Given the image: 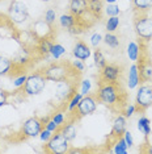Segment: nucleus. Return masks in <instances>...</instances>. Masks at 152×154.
<instances>
[{
	"instance_id": "obj_49",
	"label": "nucleus",
	"mask_w": 152,
	"mask_h": 154,
	"mask_svg": "<svg viewBox=\"0 0 152 154\" xmlns=\"http://www.w3.org/2000/svg\"><path fill=\"white\" fill-rule=\"evenodd\" d=\"M129 2H131V0H129Z\"/></svg>"
},
{
	"instance_id": "obj_28",
	"label": "nucleus",
	"mask_w": 152,
	"mask_h": 154,
	"mask_svg": "<svg viewBox=\"0 0 152 154\" xmlns=\"http://www.w3.org/2000/svg\"><path fill=\"white\" fill-rule=\"evenodd\" d=\"M102 42L110 49H118L121 46L119 37L117 36L115 33H113V32H106V34L104 36Z\"/></svg>"
},
{
	"instance_id": "obj_24",
	"label": "nucleus",
	"mask_w": 152,
	"mask_h": 154,
	"mask_svg": "<svg viewBox=\"0 0 152 154\" xmlns=\"http://www.w3.org/2000/svg\"><path fill=\"white\" fill-rule=\"evenodd\" d=\"M136 128L144 137H150V134L152 133V129H151V120L148 119L147 116H142L138 119V122H136Z\"/></svg>"
},
{
	"instance_id": "obj_41",
	"label": "nucleus",
	"mask_w": 152,
	"mask_h": 154,
	"mask_svg": "<svg viewBox=\"0 0 152 154\" xmlns=\"http://www.w3.org/2000/svg\"><path fill=\"white\" fill-rule=\"evenodd\" d=\"M54 133L53 132H50L49 129H46V128H43L42 131H41V133L38 134V138H39V141L42 142V143H46L51 138V136H53Z\"/></svg>"
},
{
	"instance_id": "obj_36",
	"label": "nucleus",
	"mask_w": 152,
	"mask_h": 154,
	"mask_svg": "<svg viewBox=\"0 0 152 154\" xmlns=\"http://www.w3.org/2000/svg\"><path fill=\"white\" fill-rule=\"evenodd\" d=\"M104 12L108 17L112 16H119L121 15V8L115 4H106V7H104Z\"/></svg>"
},
{
	"instance_id": "obj_33",
	"label": "nucleus",
	"mask_w": 152,
	"mask_h": 154,
	"mask_svg": "<svg viewBox=\"0 0 152 154\" xmlns=\"http://www.w3.org/2000/svg\"><path fill=\"white\" fill-rule=\"evenodd\" d=\"M43 20L50 25H54L58 21V13L54 8H47L43 13Z\"/></svg>"
},
{
	"instance_id": "obj_25",
	"label": "nucleus",
	"mask_w": 152,
	"mask_h": 154,
	"mask_svg": "<svg viewBox=\"0 0 152 154\" xmlns=\"http://www.w3.org/2000/svg\"><path fill=\"white\" fill-rule=\"evenodd\" d=\"M88 12L93 17H101L104 12V0H88Z\"/></svg>"
},
{
	"instance_id": "obj_31",
	"label": "nucleus",
	"mask_w": 152,
	"mask_h": 154,
	"mask_svg": "<svg viewBox=\"0 0 152 154\" xmlns=\"http://www.w3.org/2000/svg\"><path fill=\"white\" fill-rule=\"evenodd\" d=\"M121 25V20H119V16H112L106 20V24H105V29L106 32H115L117 29L119 28Z\"/></svg>"
},
{
	"instance_id": "obj_9",
	"label": "nucleus",
	"mask_w": 152,
	"mask_h": 154,
	"mask_svg": "<svg viewBox=\"0 0 152 154\" xmlns=\"http://www.w3.org/2000/svg\"><path fill=\"white\" fill-rule=\"evenodd\" d=\"M97 107H98V99L96 95L89 94V95L83 96L77 108H76V111H75L76 119H81V117H85V116H89V115L95 113Z\"/></svg>"
},
{
	"instance_id": "obj_17",
	"label": "nucleus",
	"mask_w": 152,
	"mask_h": 154,
	"mask_svg": "<svg viewBox=\"0 0 152 154\" xmlns=\"http://www.w3.org/2000/svg\"><path fill=\"white\" fill-rule=\"evenodd\" d=\"M68 9L76 17H83L88 12V0H70Z\"/></svg>"
},
{
	"instance_id": "obj_34",
	"label": "nucleus",
	"mask_w": 152,
	"mask_h": 154,
	"mask_svg": "<svg viewBox=\"0 0 152 154\" xmlns=\"http://www.w3.org/2000/svg\"><path fill=\"white\" fill-rule=\"evenodd\" d=\"M51 120H53L55 124H58L59 127H62V125L64 124L66 121H67V115H66L64 111H54L53 115H51Z\"/></svg>"
},
{
	"instance_id": "obj_38",
	"label": "nucleus",
	"mask_w": 152,
	"mask_h": 154,
	"mask_svg": "<svg viewBox=\"0 0 152 154\" xmlns=\"http://www.w3.org/2000/svg\"><path fill=\"white\" fill-rule=\"evenodd\" d=\"M136 111H138V108L135 104H126L125 106V109L122 111V113L125 115V117L126 119H131L134 116V115L136 113Z\"/></svg>"
},
{
	"instance_id": "obj_3",
	"label": "nucleus",
	"mask_w": 152,
	"mask_h": 154,
	"mask_svg": "<svg viewBox=\"0 0 152 154\" xmlns=\"http://www.w3.org/2000/svg\"><path fill=\"white\" fill-rule=\"evenodd\" d=\"M47 79L42 71H33L28 75L26 82L22 87V94L25 96H38L46 88Z\"/></svg>"
},
{
	"instance_id": "obj_10",
	"label": "nucleus",
	"mask_w": 152,
	"mask_h": 154,
	"mask_svg": "<svg viewBox=\"0 0 152 154\" xmlns=\"http://www.w3.org/2000/svg\"><path fill=\"white\" fill-rule=\"evenodd\" d=\"M43 129V122L39 117L32 116L26 119L21 125V136L24 138H36Z\"/></svg>"
},
{
	"instance_id": "obj_44",
	"label": "nucleus",
	"mask_w": 152,
	"mask_h": 154,
	"mask_svg": "<svg viewBox=\"0 0 152 154\" xmlns=\"http://www.w3.org/2000/svg\"><path fill=\"white\" fill-rule=\"evenodd\" d=\"M117 2H118V0H105L106 4H115Z\"/></svg>"
},
{
	"instance_id": "obj_40",
	"label": "nucleus",
	"mask_w": 152,
	"mask_h": 154,
	"mask_svg": "<svg viewBox=\"0 0 152 154\" xmlns=\"http://www.w3.org/2000/svg\"><path fill=\"white\" fill-rule=\"evenodd\" d=\"M9 104V92L0 87V108Z\"/></svg>"
},
{
	"instance_id": "obj_2",
	"label": "nucleus",
	"mask_w": 152,
	"mask_h": 154,
	"mask_svg": "<svg viewBox=\"0 0 152 154\" xmlns=\"http://www.w3.org/2000/svg\"><path fill=\"white\" fill-rule=\"evenodd\" d=\"M42 72L45 74V78L47 79V82H60L64 79H76L77 78V72L72 69V66L70 62H59L55 61L53 63L47 65L46 67L42 70Z\"/></svg>"
},
{
	"instance_id": "obj_15",
	"label": "nucleus",
	"mask_w": 152,
	"mask_h": 154,
	"mask_svg": "<svg viewBox=\"0 0 152 154\" xmlns=\"http://www.w3.org/2000/svg\"><path fill=\"white\" fill-rule=\"evenodd\" d=\"M127 129V119L125 117L123 113H119L114 117L113 124H112V133L110 134L113 136L114 138L121 137V136L125 133V131Z\"/></svg>"
},
{
	"instance_id": "obj_26",
	"label": "nucleus",
	"mask_w": 152,
	"mask_h": 154,
	"mask_svg": "<svg viewBox=\"0 0 152 154\" xmlns=\"http://www.w3.org/2000/svg\"><path fill=\"white\" fill-rule=\"evenodd\" d=\"M66 51L67 50H66V48L62 44L53 42V45L50 48V58L54 59V61H60L66 55Z\"/></svg>"
},
{
	"instance_id": "obj_47",
	"label": "nucleus",
	"mask_w": 152,
	"mask_h": 154,
	"mask_svg": "<svg viewBox=\"0 0 152 154\" xmlns=\"http://www.w3.org/2000/svg\"><path fill=\"white\" fill-rule=\"evenodd\" d=\"M0 150H1V143H0Z\"/></svg>"
},
{
	"instance_id": "obj_45",
	"label": "nucleus",
	"mask_w": 152,
	"mask_h": 154,
	"mask_svg": "<svg viewBox=\"0 0 152 154\" xmlns=\"http://www.w3.org/2000/svg\"><path fill=\"white\" fill-rule=\"evenodd\" d=\"M147 153H151L152 154V145H148V148H147V150H146Z\"/></svg>"
},
{
	"instance_id": "obj_16",
	"label": "nucleus",
	"mask_w": 152,
	"mask_h": 154,
	"mask_svg": "<svg viewBox=\"0 0 152 154\" xmlns=\"http://www.w3.org/2000/svg\"><path fill=\"white\" fill-rule=\"evenodd\" d=\"M59 132L64 136L70 142H72L77 136V125H76V116H74V119L70 121H66L63 125L60 127Z\"/></svg>"
},
{
	"instance_id": "obj_20",
	"label": "nucleus",
	"mask_w": 152,
	"mask_h": 154,
	"mask_svg": "<svg viewBox=\"0 0 152 154\" xmlns=\"http://www.w3.org/2000/svg\"><path fill=\"white\" fill-rule=\"evenodd\" d=\"M139 71L142 82H151L152 80V65L148 59H139Z\"/></svg>"
},
{
	"instance_id": "obj_46",
	"label": "nucleus",
	"mask_w": 152,
	"mask_h": 154,
	"mask_svg": "<svg viewBox=\"0 0 152 154\" xmlns=\"http://www.w3.org/2000/svg\"><path fill=\"white\" fill-rule=\"evenodd\" d=\"M41 2H45V3H50V2H53V0H41Z\"/></svg>"
},
{
	"instance_id": "obj_37",
	"label": "nucleus",
	"mask_w": 152,
	"mask_h": 154,
	"mask_svg": "<svg viewBox=\"0 0 152 154\" xmlns=\"http://www.w3.org/2000/svg\"><path fill=\"white\" fill-rule=\"evenodd\" d=\"M26 78H28V75L25 72H20L19 75H16L15 78H13V82H12L13 87H15L16 90H22V87L26 82Z\"/></svg>"
},
{
	"instance_id": "obj_32",
	"label": "nucleus",
	"mask_w": 152,
	"mask_h": 154,
	"mask_svg": "<svg viewBox=\"0 0 152 154\" xmlns=\"http://www.w3.org/2000/svg\"><path fill=\"white\" fill-rule=\"evenodd\" d=\"M92 90H93V85H92L91 79H81L80 80V85H79V92H80L83 96L92 94Z\"/></svg>"
},
{
	"instance_id": "obj_13",
	"label": "nucleus",
	"mask_w": 152,
	"mask_h": 154,
	"mask_svg": "<svg viewBox=\"0 0 152 154\" xmlns=\"http://www.w3.org/2000/svg\"><path fill=\"white\" fill-rule=\"evenodd\" d=\"M140 83H142V78H140L139 65L134 62V63L129 67V71H127L126 86H127L129 90H136Z\"/></svg>"
},
{
	"instance_id": "obj_48",
	"label": "nucleus",
	"mask_w": 152,
	"mask_h": 154,
	"mask_svg": "<svg viewBox=\"0 0 152 154\" xmlns=\"http://www.w3.org/2000/svg\"><path fill=\"white\" fill-rule=\"evenodd\" d=\"M1 21H3V20H1V19H0V24H1Z\"/></svg>"
},
{
	"instance_id": "obj_5",
	"label": "nucleus",
	"mask_w": 152,
	"mask_h": 154,
	"mask_svg": "<svg viewBox=\"0 0 152 154\" xmlns=\"http://www.w3.org/2000/svg\"><path fill=\"white\" fill-rule=\"evenodd\" d=\"M134 29L140 42H150L152 40V17L147 13L138 15L134 21Z\"/></svg>"
},
{
	"instance_id": "obj_12",
	"label": "nucleus",
	"mask_w": 152,
	"mask_h": 154,
	"mask_svg": "<svg viewBox=\"0 0 152 154\" xmlns=\"http://www.w3.org/2000/svg\"><path fill=\"white\" fill-rule=\"evenodd\" d=\"M32 33L36 36L38 40L39 38H50L53 34V25L47 24L45 20H38L33 24L32 26Z\"/></svg>"
},
{
	"instance_id": "obj_19",
	"label": "nucleus",
	"mask_w": 152,
	"mask_h": 154,
	"mask_svg": "<svg viewBox=\"0 0 152 154\" xmlns=\"http://www.w3.org/2000/svg\"><path fill=\"white\" fill-rule=\"evenodd\" d=\"M58 24H59L60 28L63 29H71L72 26L77 25L79 24V17H76L75 15H72L71 12L68 13H62V15L58 17Z\"/></svg>"
},
{
	"instance_id": "obj_21",
	"label": "nucleus",
	"mask_w": 152,
	"mask_h": 154,
	"mask_svg": "<svg viewBox=\"0 0 152 154\" xmlns=\"http://www.w3.org/2000/svg\"><path fill=\"white\" fill-rule=\"evenodd\" d=\"M51 45H53L51 38H39V40L37 41V45H36V51L42 58H49Z\"/></svg>"
},
{
	"instance_id": "obj_23",
	"label": "nucleus",
	"mask_w": 152,
	"mask_h": 154,
	"mask_svg": "<svg viewBox=\"0 0 152 154\" xmlns=\"http://www.w3.org/2000/svg\"><path fill=\"white\" fill-rule=\"evenodd\" d=\"M131 2L138 15H144L152 9V0H131Z\"/></svg>"
},
{
	"instance_id": "obj_27",
	"label": "nucleus",
	"mask_w": 152,
	"mask_h": 154,
	"mask_svg": "<svg viewBox=\"0 0 152 154\" xmlns=\"http://www.w3.org/2000/svg\"><path fill=\"white\" fill-rule=\"evenodd\" d=\"M92 58H93V65L97 67V70H102L106 66L108 61L105 58V54L101 51V49H96L95 51L92 53Z\"/></svg>"
},
{
	"instance_id": "obj_4",
	"label": "nucleus",
	"mask_w": 152,
	"mask_h": 154,
	"mask_svg": "<svg viewBox=\"0 0 152 154\" xmlns=\"http://www.w3.org/2000/svg\"><path fill=\"white\" fill-rule=\"evenodd\" d=\"M76 87H77V82H76V79H72V78L57 82L55 83V88H54V99L60 106L63 103L67 104L68 99L74 95L75 91H77Z\"/></svg>"
},
{
	"instance_id": "obj_35",
	"label": "nucleus",
	"mask_w": 152,
	"mask_h": 154,
	"mask_svg": "<svg viewBox=\"0 0 152 154\" xmlns=\"http://www.w3.org/2000/svg\"><path fill=\"white\" fill-rule=\"evenodd\" d=\"M102 40H104V36L98 32H93L89 37V46L93 48V49H97L100 48V45L102 44Z\"/></svg>"
},
{
	"instance_id": "obj_29",
	"label": "nucleus",
	"mask_w": 152,
	"mask_h": 154,
	"mask_svg": "<svg viewBox=\"0 0 152 154\" xmlns=\"http://www.w3.org/2000/svg\"><path fill=\"white\" fill-rule=\"evenodd\" d=\"M81 97H83L81 94L79 92V91H75L74 95L68 99L67 104H66V108H67L68 113H75V111H76V108H77V106H79V103H80Z\"/></svg>"
},
{
	"instance_id": "obj_42",
	"label": "nucleus",
	"mask_w": 152,
	"mask_h": 154,
	"mask_svg": "<svg viewBox=\"0 0 152 154\" xmlns=\"http://www.w3.org/2000/svg\"><path fill=\"white\" fill-rule=\"evenodd\" d=\"M43 128H46V129H49L50 132H53V133H55V132H59V129H60V127L58 124H55V122L51 120V117H49V120H47L46 122L43 124Z\"/></svg>"
},
{
	"instance_id": "obj_30",
	"label": "nucleus",
	"mask_w": 152,
	"mask_h": 154,
	"mask_svg": "<svg viewBox=\"0 0 152 154\" xmlns=\"http://www.w3.org/2000/svg\"><path fill=\"white\" fill-rule=\"evenodd\" d=\"M112 152L115 154H127L129 153V146H127V143L125 140H123L122 136L115 138V142H114V145H113Z\"/></svg>"
},
{
	"instance_id": "obj_18",
	"label": "nucleus",
	"mask_w": 152,
	"mask_h": 154,
	"mask_svg": "<svg viewBox=\"0 0 152 154\" xmlns=\"http://www.w3.org/2000/svg\"><path fill=\"white\" fill-rule=\"evenodd\" d=\"M126 55L129 58V61H131L134 63H138L139 59L142 58V42H136V41H130L127 44L126 48Z\"/></svg>"
},
{
	"instance_id": "obj_14",
	"label": "nucleus",
	"mask_w": 152,
	"mask_h": 154,
	"mask_svg": "<svg viewBox=\"0 0 152 154\" xmlns=\"http://www.w3.org/2000/svg\"><path fill=\"white\" fill-rule=\"evenodd\" d=\"M92 48L87 45L84 41H77L74 48H72V55L76 59H80V61H88L89 58L92 57Z\"/></svg>"
},
{
	"instance_id": "obj_1",
	"label": "nucleus",
	"mask_w": 152,
	"mask_h": 154,
	"mask_svg": "<svg viewBox=\"0 0 152 154\" xmlns=\"http://www.w3.org/2000/svg\"><path fill=\"white\" fill-rule=\"evenodd\" d=\"M96 96L98 99V103L109 108H115L119 104H123L122 97L125 96V92L121 90L119 83L100 82Z\"/></svg>"
},
{
	"instance_id": "obj_11",
	"label": "nucleus",
	"mask_w": 152,
	"mask_h": 154,
	"mask_svg": "<svg viewBox=\"0 0 152 154\" xmlns=\"http://www.w3.org/2000/svg\"><path fill=\"white\" fill-rule=\"evenodd\" d=\"M122 76V67L115 63H106L102 70H100L101 82L106 83H119Z\"/></svg>"
},
{
	"instance_id": "obj_6",
	"label": "nucleus",
	"mask_w": 152,
	"mask_h": 154,
	"mask_svg": "<svg viewBox=\"0 0 152 154\" xmlns=\"http://www.w3.org/2000/svg\"><path fill=\"white\" fill-rule=\"evenodd\" d=\"M70 141L60 132H55L51 138L43 145V152L51 154H64L70 152Z\"/></svg>"
},
{
	"instance_id": "obj_7",
	"label": "nucleus",
	"mask_w": 152,
	"mask_h": 154,
	"mask_svg": "<svg viewBox=\"0 0 152 154\" xmlns=\"http://www.w3.org/2000/svg\"><path fill=\"white\" fill-rule=\"evenodd\" d=\"M135 106L138 111L144 112L152 107V83L142 82L136 88Z\"/></svg>"
},
{
	"instance_id": "obj_8",
	"label": "nucleus",
	"mask_w": 152,
	"mask_h": 154,
	"mask_svg": "<svg viewBox=\"0 0 152 154\" xmlns=\"http://www.w3.org/2000/svg\"><path fill=\"white\" fill-rule=\"evenodd\" d=\"M29 8L25 3L20 2V0L12 2L8 9V20L13 25H21L29 20Z\"/></svg>"
},
{
	"instance_id": "obj_43",
	"label": "nucleus",
	"mask_w": 152,
	"mask_h": 154,
	"mask_svg": "<svg viewBox=\"0 0 152 154\" xmlns=\"http://www.w3.org/2000/svg\"><path fill=\"white\" fill-rule=\"evenodd\" d=\"M122 137H123V140L126 141V143H127V146H129V149H131L134 146V137H133V133H131L130 131H125V133L122 134Z\"/></svg>"
},
{
	"instance_id": "obj_39",
	"label": "nucleus",
	"mask_w": 152,
	"mask_h": 154,
	"mask_svg": "<svg viewBox=\"0 0 152 154\" xmlns=\"http://www.w3.org/2000/svg\"><path fill=\"white\" fill-rule=\"evenodd\" d=\"M71 66H72V69L77 72V74H83V72H84V70H85L84 61H80V59H76V58H75V61L71 62Z\"/></svg>"
},
{
	"instance_id": "obj_22",
	"label": "nucleus",
	"mask_w": 152,
	"mask_h": 154,
	"mask_svg": "<svg viewBox=\"0 0 152 154\" xmlns=\"http://www.w3.org/2000/svg\"><path fill=\"white\" fill-rule=\"evenodd\" d=\"M15 69H16L15 62L11 58L0 55V76H7V75L12 74Z\"/></svg>"
}]
</instances>
